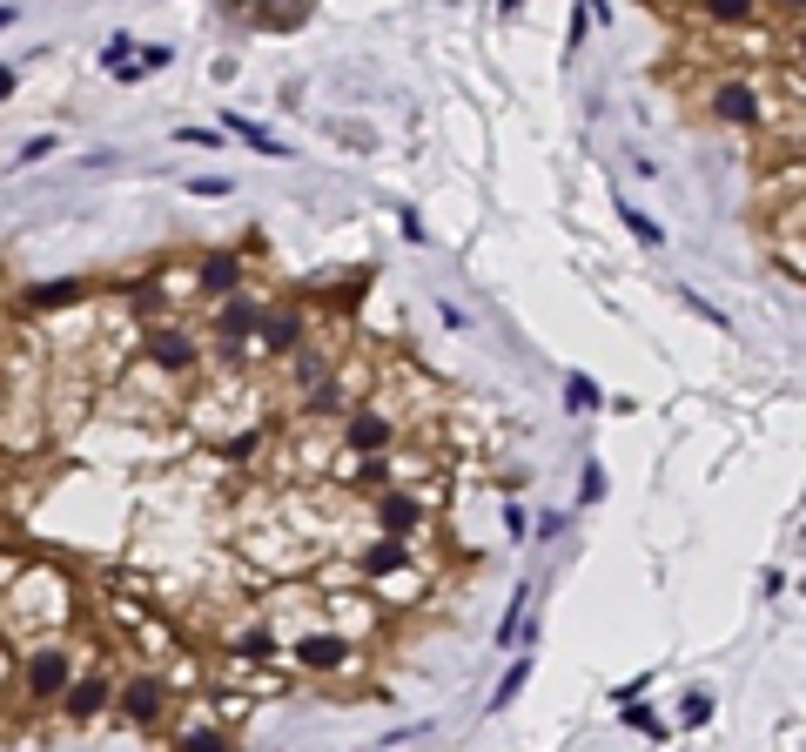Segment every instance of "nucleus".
Masks as SVG:
<instances>
[{
  "label": "nucleus",
  "mask_w": 806,
  "mask_h": 752,
  "mask_svg": "<svg viewBox=\"0 0 806 752\" xmlns=\"http://www.w3.org/2000/svg\"><path fill=\"white\" fill-rule=\"evenodd\" d=\"M21 21V0H0V27H14Z\"/></svg>",
  "instance_id": "obj_41"
},
{
  "label": "nucleus",
  "mask_w": 806,
  "mask_h": 752,
  "mask_svg": "<svg viewBox=\"0 0 806 752\" xmlns=\"http://www.w3.org/2000/svg\"><path fill=\"white\" fill-rule=\"evenodd\" d=\"M169 712H175V686H169V671H156V665H128V671H122V686H114V719L135 726V732H162V726H169Z\"/></svg>",
  "instance_id": "obj_8"
},
{
  "label": "nucleus",
  "mask_w": 806,
  "mask_h": 752,
  "mask_svg": "<svg viewBox=\"0 0 806 752\" xmlns=\"http://www.w3.org/2000/svg\"><path fill=\"white\" fill-rule=\"evenodd\" d=\"M188 195H228V182L222 175H196V182H188Z\"/></svg>",
  "instance_id": "obj_37"
},
{
  "label": "nucleus",
  "mask_w": 806,
  "mask_h": 752,
  "mask_svg": "<svg viewBox=\"0 0 806 752\" xmlns=\"http://www.w3.org/2000/svg\"><path fill=\"white\" fill-rule=\"evenodd\" d=\"M283 658H289V671H302V679H350V671L363 665V645L317 618V625H296L283 639Z\"/></svg>",
  "instance_id": "obj_5"
},
{
  "label": "nucleus",
  "mask_w": 806,
  "mask_h": 752,
  "mask_svg": "<svg viewBox=\"0 0 806 752\" xmlns=\"http://www.w3.org/2000/svg\"><path fill=\"white\" fill-rule=\"evenodd\" d=\"M202 349H209V330L196 316H148L141 336H135V363L162 370L182 390H196L202 383Z\"/></svg>",
  "instance_id": "obj_3"
},
{
  "label": "nucleus",
  "mask_w": 806,
  "mask_h": 752,
  "mask_svg": "<svg viewBox=\"0 0 806 752\" xmlns=\"http://www.w3.org/2000/svg\"><path fill=\"white\" fill-rule=\"evenodd\" d=\"M222 658H243V665H276V658H283V631L269 625L262 612H256V618H228V625H222Z\"/></svg>",
  "instance_id": "obj_15"
},
{
  "label": "nucleus",
  "mask_w": 806,
  "mask_h": 752,
  "mask_svg": "<svg viewBox=\"0 0 806 752\" xmlns=\"http://www.w3.org/2000/svg\"><path fill=\"white\" fill-rule=\"evenodd\" d=\"M766 14H780V21H799V14H806V0H766Z\"/></svg>",
  "instance_id": "obj_36"
},
{
  "label": "nucleus",
  "mask_w": 806,
  "mask_h": 752,
  "mask_svg": "<svg viewBox=\"0 0 806 752\" xmlns=\"http://www.w3.org/2000/svg\"><path fill=\"white\" fill-rule=\"evenodd\" d=\"M793 67H806V27H793Z\"/></svg>",
  "instance_id": "obj_40"
},
{
  "label": "nucleus",
  "mask_w": 806,
  "mask_h": 752,
  "mask_svg": "<svg viewBox=\"0 0 806 752\" xmlns=\"http://www.w3.org/2000/svg\"><path fill=\"white\" fill-rule=\"evenodd\" d=\"M598 404H605V390H598L592 377H565V410H571V417H592Z\"/></svg>",
  "instance_id": "obj_25"
},
{
  "label": "nucleus",
  "mask_w": 806,
  "mask_h": 752,
  "mask_svg": "<svg viewBox=\"0 0 806 752\" xmlns=\"http://www.w3.org/2000/svg\"><path fill=\"white\" fill-rule=\"evenodd\" d=\"M497 14H505V21H518V14H524V0H497Z\"/></svg>",
  "instance_id": "obj_43"
},
{
  "label": "nucleus",
  "mask_w": 806,
  "mask_h": 752,
  "mask_svg": "<svg viewBox=\"0 0 806 752\" xmlns=\"http://www.w3.org/2000/svg\"><path fill=\"white\" fill-rule=\"evenodd\" d=\"M585 34H592V8L579 0V8H571V34H565V61H571V54L585 48Z\"/></svg>",
  "instance_id": "obj_29"
},
{
  "label": "nucleus",
  "mask_w": 806,
  "mask_h": 752,
  "mask_svg": "<svg viewBox=\"0 0 806 752\" xmlns=\"http://www.w3.org/2000/svg\"><path fill=\"white\" fill-rule=\"evenodd\" d=\"M169 61H175V48H162V41H156V48H141V61H135L128 74H162Z\"/></svg>",
  "instance_id": "obj_32"
},
{
  "label": "nucleus",
  "mask_w": 806,
  "mask_h": 752,
  "mask_svg": "<svg viewBox=\"0 0 806 752\" xmlns=\"http://www.w3.org/2000/svg\"><path fill=\"white\" fill-rule=\"evenodd\" d=\"M14 88H21V74H14V67H0V101H8Z\"/></svg>",
  "instance_id": "obj_39"
},
{
  "label": "nucleus",
  "mask_w": 806,
  "mask_h": 752,
  "mask_svg": "<svg viewBox=\"0 0 806 752\" xmlns=\"http://www.w3.org/2000/svg\"><path fill=\"white\" fill-rule=\"evenodd\" d=\"M619 712H625V726H632V732H645V739H666V726L652 719V712H645L638 699H632V705H619Z\"/></svg>",
  "instance_id": "obj_31"
},
{
  "label": "nucleus",
  "mask_w": 806,
  "mask_h": 752,
  "mask_svg": "<svg viewBox=\"0 0 806 752\" xmlns=\"http://www.w3.org/2000/svg\"><path fill=\"white\" fill-rule=\"evenodd\" d=\"M424 491H431V484H424ZM424 491H404V484L376 491V497L363 504V510H370V531H383V538H404V544L417 551V544L431 538V525H437V518H431V504H437V497H424Z\"/></svg>",
  "instance_id": "obj_9"
},
{
  "label": "nucleus",
  "mask_w": 806,
  "mask_h": 752,
  "mask_svg": "<svg viewBox=\"0 0 806 752\" xmlns=\"http://www.w3.org/2000/svg\"><path fill=\"white\" fill-rule=\"evenodd\" d=\"M236 289H249V256L243 249H202L196 256V296L215 309L222 296H236Z\"/></svg>",
  "instance_id": "obj_16"
},
{
  "label": "nucleus",
  "mask_w": 806,
  "mask_h": 752,
  "mask_svg": "<svg viewBox=\"0 0 806 752\" xmlns=\"http://www.w3.org/2000/svg\"><path fill=\"white\" fill-rule=\"evenodd\" d=\"M169 752H236V745H228V726L215 712H196V719H182L169 732Z\"/></svg>",
  "instance_id": "obj_19"
},
{
  "label": "nucleus",
  "mask_w": 806,
  "mask_h": 752,
  "mask_svg": "<svg viewBox=\"0 0 806 752\" xmlns=\"http://www.w3.org/2000/svg\"><path fill=\"white\" fill-rule=\"evenodd\" d=\"M699 108H706V122L740 128V135L773 128V88H766V74H753V67H719L699 88Z\"/></svg>",
  "instance_id": "obj_4"
},
{
  "label": "nucleus",
  "mask_w": 806,
  "mask_h": 752,
  "mask_svg": "<svg viewBox=\"0 0 806 752\" xmlns=\"http://www.w3.org/2000/svg\"><path fill=\"white\" fill-rule=\"evenodd\" d=\"M0 686H8V652H0Z\"/></svg>",
  "instance_id": "obj_44"
},
{
  "label": "nucleus",
  "mask_w": 806,
  "mask_h": 752,
  "mask_svg": "<svg viewBox=\"0 0 806 752\" xmlns=\"http://www.w3.org/2000/svg\"><path fill=\"white\" fill-rule=\"evenodd\" d=\"M54 430V356L34 330H14L0 343V451L41 457Z\"/></svg>",
  "instance_id": "obj_1"
},
{
  "label": "nucleus",
  "mask_w": 806,
  "mask_h": 752,
  "mask_svg": "<svg viewBox=\"0 0 806 752\" xmlns=\"http://www.w3.org/2000/svg\"><path fill=\"white\" fill-rule=\"evenodd\" d=\"M54 148H61V135H34V141H21V162H48Z\"/></svg>",
  "instance_id": "obj_34"
},
{
  "label": "nucleus",
  "mask_w": 806,
  "mask_h": 752,
  "mask_svg": "<svg viewBox=\"0 0 806 752\" xmlns=\"http://www.w3.org/2000/svg\"><path fill=\"white\" fill-rule=\"evenodd\" d=\"M262 316H269V296H262V289H236V296H222V303L209 309L202 330H209L215 343H243V349H256Z\"/></svg>",
  "instance_id": "obj_14"
},
{
  "label": "nucleus",
  "mask_w": 806,
  "mask_h": 752,
  "mask_svg": "<svg viewBox=\"0 0 806 752\" xmlns=\"http://www.w3.org/2000/svg\"><path fill=\"white\" fill-rule=\"evenodd\" d=\"M524 679H531V658H511V671L497 679V692H491V712H505L518 692H524Z\"/></svg>",
  "instance_id": "obj_26"
},
{
  "label": "nucleus",
  "mask_w": 806,
  "mask_h": 752,
  "mask_svg": "<svg viewBox=\"0 0 806 752\" xmlns=\"http://www.w3.org/2000/svg\"><path fill=\"white\" fill-rule=\"evenodd\" d=\"M228 8L249 14L256 0H228ZM302 21H310V0H283V8H262V14H256V27H269V34H289V27H302Z\"/></svg>",
  "instance_id": "obj_22"
},
{
  "label": "nucleus",
  "mask_w": 806,
  "mask_h": 752,
  "mask_svg": "<svg viewBox=\"0 0 806 752\" xmlns=\"http://www.w3.org/2000/svg\"><path fill=\"white\" fill-rule=\"evenodd\" d=\"M410 558H417V551H410L404 538H383V531H370V538H357V544H350V565H357V578H363V584H376V578L404 571Z\"/></svg>",
  "instance_id": "obj_17"
},
{
  "label": "nucleus",
  "mask_w": 806,
  "mask_h": 752,
  "mask_svg": "<svg viewBox=\"0 0 806 752\" xmlns=\"http://www.w3.org/2000/svg\"><path fill=\"white\" fill-rule=\"evenodd\" d=\"M619 222H625V235H632L638 249H666V229L652 222V215H645L638 202H619Z\"/></svg>",
  "instance_id": "obj_24"
},
{
  "label": "nucleus",
  "mask_w": 806,
  "mask_h": 752,
  "mask_svg": "<svg viewBox=\"0 0 806 752\" xmlns=\"http://www.w3.org/2000/svg\"><path fill=\"white\" fill-rule=\"evenodd\" d=\"M497 525H505V538H511V544H531V518H524V504H511V497H505Z\"/></svg>",
  "instance_id": "obj_28"
},
{
  "label": "nucleus",
  "mask_w": 806,
  "mask_h": 752,
  "mask_svg": "<svg viewBox=\"0 0 806 752\" xmlns=\"http://www.w3.org/2000/svg\"><path fill=\"white\" fill-rule=\"evenodd\" d=\"M310 336H317V330H310V309H302V303H269L262 336H256V356H262L269 370H283V363H289V356H296L302 343H310Z\"/></svg>",
  "instance_id": "obj_12"
},
{
  "label": "nucleus",
  "mask_w": 806,
  "mask_h": 752,
  "mask_svg": "<svg viewBox=\"0 0 806 752\" xmlns=\"http://www.w3.org/2000/svg\"><path fill=\"white\" fill-rule=\"evenodd\" d=\"M679 726H712V692H685V705H679Z\"/></svg>",
  "instance_id": "obj_27"
},
{
  "label": "nucleus",
  "mask_w": 806,
  "mask_h": 752,
  "mask_svg": "<svg viewBox=\"0 0 806 752\" xmlns=\"http://www.w3.org/2000/svg\"><path fill=\"white\" fill-rule=\"evenodd\" d=\"M88 296H95L88 275H61V283H34V289L21 296V309H27V316H54V309H67V303H88Z\"/></svg>",
  "instance_id": "obj_20"
},
{
  "label": "nucleus",
  "mask_w": 806,
  "mask_h": 752,
  "mask_svg": "<svg viewBox=\"0 0 806 752\" xmlns=\"http://www.w3.org/2000/svg\"><path fill=\"white\" fill-rule=\"evenodd\" d=\"M585 8H592V27H598V21H611V0H585Z\"/></svg>",
  "instance_id": "obj_42"
},
{
  "label": "nucleus",
  "mask_w": 806,
  "mask_h": 752,
  "mask_svg": "<svg viewBox=\"0 0 806 752\" xmlns=\"http://www.w3.org/2000/svg\"><path fill=\"white\" fill-rule=\"evenodd\" d=\"M404 437H410V417L383 397V390L336 423V451H343V457H383V451H397Z\"/></svg>",
  "instance_id": "obj_6"
},
{
  "label": "nucleus",
  "mask_w": 806,
  "mask_h": 752,
  "mask_svg": "<svg viewBox=\"0 0 806 752\" xmlns=\"http://www.w3.org/2000/svg\"><path fill=\"white\" fill-rule=\"evenodd\" d=\"M114 686H122V671H114L108 658H88L82 671H74V686L61 692L54 712H61L67 726H82V732H88V726H101L108 712H114Z\"/></svg>",
  "instance_id": "obj_11"
},
{
  "label": "nucleus",
  "mask_w": 806,
  "mask_h": 752,
  "mask_svg": "<svg viewBox=\"0 0 806 752\" xmlns=\"http://www.w3.org/2000/svg\"><path fill=\"white\" fill-rule=\"evenodd\" d=\"M497 645H531V584H518L511 591V605H505V618H497Z\"/></svg>",
  "instance_id": "obj_21"
},
{
  "label": "nucleus",
  "mask_w": 806,
  "mask_h": 752,
  "mask_svg": "<svg viewBox=\"0 0 806 752\" xmlns=\"http://www.w3.org/2000/svg\"><path fill=\"white\" fill-rule=\"evenodd\" d=\"M222 135H236V141H249V148H262V155H276V162H283V155H289V148H283L276 135H269L262 122H243V114H236V108H228V114H222Z\"/></svg>",
  "instance_id": "obj_23"
},
{
  "label": "nucleus",
  "mask_w": 806,
  "mask_h": 752,
  "mask_svg": "<svg viewBox=\"0 0 806 752\" xmlns=\"http://www.w3.org/2000/svg\"><path fill=\"white\" fill-rule=\"evenodd\" d=\"M101 612L114 625V639H135V631L156 618V599H148V578H128V571H108L101 578Z\"/></svg>",
  "instance_id": "obj_13"
},
{
  "label": "nucleus",
  "mask_w": 806,
  "mask_h": 752,
  "mask_svg": "<svg viewBox=\"0 0 806 752\" xmlns=\"http://www.w3.org/2000/svg\"><path fill=\"white\" fill-rule=\"evenodd\" d=\"M605 497V464H585V484H579V504H598Z\"/></svg>",
  "instance_id": "obj_33"
},
{
  "label": "nucleus",
  "mask_w": 806,
  "mask_h": 752,
  "mask_svg": "<svg viewBox=\"0 0 806 752\" xmlns=\"http://www.w3.org/2000/svg\"><path fill=\"white\" fill-rule=\"evenodd\" d=\"M712 34H746V27H759L766 21V0H685Z\"/></svg>",
  "instance_id": "obj_18"
},
{
  "label": "nucleus",
  "mask_w": 806,
  "mask_h": 752,
  "mask_svg": "<svg viewBox=\"0 0 806 752\" xmlns=\"http://www.w3.org/2000/svg\"><path fill=\"white\" fill-rule=\"evenodd\" d=\"M82 618V584H74L54 558H27L8 584H0V639L8 645H41V639H67Z\"/></svg>",
  "instance_id": "obj_2"
},
{
  "label": "nucleus",
  "mask_w": 806,
  "mask_h": 752,
  "mask_svg": "<svg viewBox=\"0 0 806 752\" xmlns=\"http://www.w3.org/2000/svg\"><path fill=\"white\" fill-rule=\"evenodd\" d=\"M317 618L323 625H336L343 639H357V645H370L383 625H390V612H383L363 584H317Z\"/></svg>",
  "instance_id": "obj_10"
},
{
  "label": "nucleus",
  "mask_w": 806,
  "mask_h": 752,
  "mask_svg": "<svg viewBox=\"0 0 806 752\" xmlns=\"http://www.w3.org/2000/svg\"><path fill=\"white\" fill-rule=\"evenodd\" d=\"M780 591H786V571L766 565V571H759V599H780Z\"/></svg>",
  "instance_id": "obj_35"
},
{
  "label": "nucleus",
  "mask_w": 806,
  "mask_h": 752,
  "mask_svg": "<svg viewBox=\"0 0 806 752\" xmlns=\"http://www.w3.org/2000/svg\"><path fill=\"white\" fill-rule=\"evenodd\" d=\"M74 671H82V645H74V631H67V639L27 645L21 652V699L27 705H61V692L74 686Z\"/></svg>",
  "instance_id": "obj_7"
},
{
  "label": "nucleus",
  "mask_w": 806,
  "mask_h": 752,
  "mask_svg": "<svg viewBox=\"0 0 806 752\" xmlns=\"http://www.w3.org/2000/svg\"><path fill=\"white\" fill-rule=\"evenodd\" d=\"M558 531H565V518H558V510H545V518L531 525V538H558Z\"/></svg>",
  "instance_id": "obj_38"
},
{
  "label": "nucleus",
  "mask_w": 806,
  "mask_h": 752,
  "mask_svg": "<svg viewBox=\"0 0 806 752\" xmlns=\"http://www.w3.org/2000/svg\"><path fill=\"white\" fill-rule=\"evenodd\" d=\"M679 303H685V309H693V316H699V323H712V330H726V309H712V303H706L699 289H679Z\"/></svg>",
  "instance_id": "obj_30"
}]
</instances>
